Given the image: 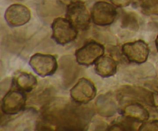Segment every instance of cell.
<instances>
[{
  "label": "cell",
  "instance_id": "6da1fadb",
  "mask_svg": "<svg viewBox=\"0 0 158 131\" xmlns=\"http://www.w3.org/2000/svg\"><path fill=\"white\" fill-rule=\"evenodd\" d=\"M84 108L70 103L51 105L46 109L43 117L57 130H85L88 116Z\"/></svg>",
  "mask_w": 158,
  "mask_h": 131
},
{
  "label": "cell",
  "instance_id": "7a4b0ae2",
  "mask_svg": "<svg viewBox=\"0 0 158 131\" xmlns=\"http://www.w3.org/2000/svg\"><path fill=\"white\" fill-rule=\"evenodd\" d=\"M52 39L59 45L65 46L73 42L78 35V29L66 18L57 17L51 25Z\"/></svg>",
  "mask_w": 158,
  "mask_h": 131
},
{
  "label": "cell",
  "instance_id": "3957f363",
  "mask_svg": "<svg viewBox=\"0 0 158 131\" xmlns=\"http://www.w3.org/2000/svg\"><path fill=\"white\" fill-rule=\"evenodd\" d=\"M66 18L76 29L80 31L87 30L92 21L91 14L88 11L86 5L80 0L68 5L66 11Z\"/></svg>",
  "mask_w": 158,
  "mask_h": 131
},
{
  "label": "cell",
  "instance_id": "277c9868",
  "mask_svg": "<svg viewBox=\"0 0 158 131\" xmlns=\"http://www.w3.org/2000/svg\"><path fill=\"white\" fill-rule=\"evenodd\" d=\"M26 92L12 87L2 99V113L6 116H14L19 113L26 107Z\"/></svg>",
  "mask_w": 158,
  "mask_h": 131
},
{
  "label": "cell",
  "instance_id": "5b68a950",
  "mask_svg": "<svg viewBox=\"0 0 158 131\" xmlns=\"http://www.w3.org/2000/svg\"><path fill=\"white\" fill-rule=\"evenodd\" d=\"M103 45L95 40H90L75 52L76 61L80 66H90L104 55Z\"/></svg>",
  "mask_w": 158,
  "mask_h": 131
},
{
  "label": "cell",
  "instance_id": "8992f818",
  "mask_svg": "<svg viewBox=\"0 0 158 131\" xmlns=\"http://www.w3.org/2000/svg\"><path fill=\"white\" fill-rule=\"evenodd\" d=\"M90 14L94 24L98 26H110L117 18V6L107 2L98 1L93 6Z\"/></svg>",
  "mask_w": 158,
  "mask_h": 131
},
{
  "label": "cell",
  "instance_id": "52a82bcc",
  "mask_svg": "<svg viewBox=\"0 0 158 131\" xmlns=\"http://www.w3.org/2000/svg\"><path fill=\"white\" fill-rule=\"evenodd\" d=\"M29 64L32 70L41 77L50 76L58 69L56 58L50 54L35 53L29 59Z\"/></svg>",
  "mask_w": 158,
  "mask_h": 131
},
{
  "label": "cell",
  "instance_id": "ba28073f",
  "mask_svg": "<svg viewBox=\"0 0 158 131\" xmlns=\"http://www.w3.org/2000/svg\"><path fill=\"white\" fill-rule=\"evenodd\" d=\"M97 88L95 85L88 79L83 77L77 82L69 91L70 97L77 104H87L97 96Z\"/></svg>",
  "mask_w": 158,
  "mask_h": 131
},
{
  "label": "cell",
  "instance_id": "9c48e42d",
  "mask_svg": "<svg viewBox=\"0 0 158 131\" xmlns=\"http://www.w3.org/2000/svg\"><path fill=\"white\" fill-rule=\"evenodd\" d=\"M122 54L128 62L136 64H143L148 59L149 46L142 39L126 43L121 47Z\"/></svg>",
  "mask_w": 158,
  "mask_h": 131
},
{
  "label": "cell",
  "instance_id": "30bf717a",
  "mask_svg": "<svg viewBox=\"0 0 158 131\" xmlns=\"http://www.w3.org/2000/svg\"><path fill=\"white\" fill-rule=\"evenodd\" d=\"M31 19V12L27 6L15 3L6 9L5 20L11 27H20L27 24Z\"/></svg>",
  "mask_w": 158,
  "mask_h": 131
},
{
  "label": "cell",
  "instance_id": "8fae6325",
  "mask_svg": "<svg viewBox=\"0 0 158 131\" xmlns=\"http://www.w3.org/2000/svg\"><path fill=\"white\" fill-rule=\"evenodd\" d=\"M118 96H120V100H123L125 101L130 98V101L140 102L141 103H145L149 106H155V98L154 94L148 89H143L141 87L137 86H123L121 89H120Z\"/></svg>",
  "mask_w": 158,
  "mask_h": 131
},
{
  "label": "cell",
  "instance_id": "7c38bea8",
  "mask_svg": "<svg viewBox=\"0 0 158 131\" xmlns=\"http://www.w3.org/2000/svg\"><path fill=\"white\" fill-rule=\"evenodd\" d=\"M120 113L122 116L140 123L147 121L150 118L149 111L140 102L131 101L125 103Z\"/></svg>",
  "mask_w": 158,
  "mask_h": 131
},
{
  "label": "cell",
  "instance_id": "4fadbf2b",
  "mask_svg": "<svg viewBox=\"0 0 158 131\" xmlns=\"http://www.w3.org/2000/svg\"><path fill=\"white\" fill-rule=\"evenodd\" d=\"M38 84V80L32 73L23 71H19L15 73L12 80V86L13 88L21 89L26 92L33 90Z\"/></svg>",
  "mask_w": 158,
  "mask_h": 131
},
{
  "label": "cell",
  "instance_id": "5bb4252c",
  "mask_svg": "<svg viewBox=\"0 0 158 131\" xmlns=\"http://www.w3.org/2000/svg\"><path fill=\"white\" fill-rule=\"evenodd\" d=\"M94 70L102 78H109L115 75L117 72V63L110 55L100 57L96 62Z\"/></svg>",
  "mask_w": 158,
  "mask_h": 131
},
{
  "label": "cell",
  "instance_id": "9a60e30c",
  "mask_svg": "<svg viewBox=\"0 0 158 131\" xmlns=\"http://www.w3.org/2000/svg\"><path fill=\"white\" fill-rule=\"evenodd\" d=\"M97 110L103 117H109L114 116L117 112V105L110 93L100 96L96 102Z\"/></svg>",
  "mask_w": 158,
  "mask_h": 131
},
{
  "label": "cell",
  "instance_id": "2e32d148",
  "mask_svg": "<svg viewBox=\"0 0 158 131\" xmlns=\"http://www.w3.org/2000/svg\"><path fill=\"white\" fill-rule=\"evenodd\" d=\"M137 124L140 123L134 121L127 117L122 116L114 120L110 126L108 127L107 130H119V131H134L137 130L136 129Z\"/></svg>",
  "mask_w": 158,
  "mask_h": 131
},
{
  "label": "cell",
  "instance_id": "e0dca14e",
  "mask_svg": "<svg viewBox=\"0 0 158 131\" xmlns=\"http://www.w3.org/2000/svg\"><path fill=\"white\" fill-rule=\"evenodd\" d=\"M140 7L143 15L158 16V0H140Z\"/></svg>",
  "mask_w": 158,
  "mask_h": 131
},
{
  "label": "cell",
  "instance_id": "ac0fdd59",
  "mask_svg": "<svg viewBox=\"0 0 158 131\" xmlns=\"http://www.w3.org/2000/svg\"><path fill=\"white\" fill-rule=\"evenodd\" d=\"M138 131H158V120L143 122L140 124Z\"/></svg>",
  "mask_w": 158,
  "mask_h": 131
},
{
  "label": "cell",
  "instance_id": "d6986e66",
  "mask_svg": "<svg viewBox=\"0 0 158 131\" xmlns=\"http://www.w3.org/2000/svg\"><path fill=\"white\" fill-rule=\"evenodd\" d=\"M111 3L116 6L117 7L124 8L130 6L133 0H110Z\"/></svg>",
  "mask_w": 158,
  "mask_h": 131
},
{
  "label": "cell",
  "instance_id": "ffe728a7",
  "mask_svg": "<svg viewBox=\"0 0 158 131\" xmlns=\"http://www.w3.org/2000/svg\"><path fill=\"white\" fill-rule=\"evenodd\" d=\"M60 2L63 3V5H66V6H68V5L71 4V3L74 2H77V1H80V0H60Z\"/></svg>",
  "mask_w": 158,
  "mask_h": 131
},
{
  "label": "cell",
  "instance_id": "44dd1931",
  "mask_svg": "<svg viewBox=\"0 0 158 131\" xmlns=\"http://www.w3.org/2000/svg\"><path fill=\"white\" fill-rule=\"evenodd\" d=\"M155 46H156V49H157V51L158 52V35H157V38H156V39H155Z\"/></svg>",
  "mask_w": 158,
  "mask_h": 131
}]
</instances>
